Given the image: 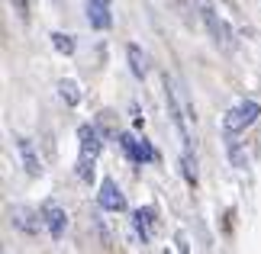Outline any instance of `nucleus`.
I'll return each instance as SVG.
<instances>
[{"instance_id":"nucleus-1","label":"nucleus","mask_w":261,"mask_h":254,"mask_svg":"<svg viewBox=\"0 0 261 254\" xmlns=\"http://www.w3.org/2000/svg\"><path fill=\"white\" fill-rule=\"evenodd\" d=\"M194 7H197V16H200V23L206 26V33L210 39L223 48V52H232L236 48V36H232V29H229V23L223 16L216 13V7H213V0H194Z\"/></svg>"},{"instance_id":"nucleus-2","label":"nucleus","mask_w":261,"mask_h":254,"mask_svg":"<svg viewBox=\"0 0 261 254\" xmlns=\"http://www.w3.org/2000/svg\"><path fill=\"white\" fill-rule=\"evenodd\" d=\"M258 116H261V106L255 103V100H242V103H236V106L226 113L223 129H226V132H236V135H239V132H245Z\"/></svg>"},{"instance_id":"nucleus-3","label":"nucleus","mask_w":261,"mask_h":254,"mask_svg":"<svg viewBox=\"0 0 261 254\" xmlns=\"http://www.w3.org/2000/svg\"><path fill=\"white\" fill-rule=\"evenodd\" d=\"M97 203H100V209H103V212H123L126 209V196H123V190H119V184H116L113 177H107L103 184H100Z\"/></svg>"},{"instance_id":"nucleus-4","label":"nucleus","mask_w":261,"mask_h":254,"mask_svg":"<svg viewBox=\"0 0 261 254\" xmlns=\"http://www.w3.org/2000/svg\"><path fill=\"white\" fill-rule=\"evenodd\" d=\"M119 148H123L126 155H129V161H136V164H148V161H155L152 145H148L145 138L129 135V132H123V135H119Z\"/></svg>"},{"instance_id":"nucleus-5","label":"nucleus","mask_w":261,"mask_h":254,"mask_svg":"<svg viewBox=\"0 0 261 254\" xmlns=\"http://www.w3.org/2000/svg\"><path fill=\"white\" fill-rule=\"evenodd\" d=\"M42 222H45L48 235L58 241L65 235V229H68V212L62 206H55V203H45V206H42Z\"/></svg>"},{"instance_id":"nucleus-6","label":"nucleus","mask_w":261,"mask_h":254,"mask_svg":"<svg viewBox=\"0 0 261 254\" xmlns=\"http://www.w3.org/2000/svg\"><path fill=\"white\" fill-rule=\"evenodd\" d=\"M16 151H19V161H23V171H26L29 177H39V174H42V161H39L36 148H33V142L19 135V138H16Z\"/></svg>"},{"instance_id":"nucleus-7","label":"nucleus","mask_w":261,"mask_h":254,"mask_svg":"<svg viewBox=\"0 0 261 254\" xmlns=\"http://www.w3.org/2000/svg\"><path fill=\"white\" fill-rule=\"evenodd\" d=\"M87 23L94 29H110V23H113L110 0H87Z\"/></svg>"},{"instance_id":"nucleus-8","label":"nucleus","mask_w":261,"mask_h":254,"mask_svg":"<svg viewBox=\"0 0 261 254\" xmlns=\"http://www.w3.org/2000/svg\"><path fill=\"white\" fill-rule=\"evenodd\" d=\"M10 219H13V225L19 229V232H29V235H33V232H39V225H42V222H33V219H42V212H36L33 209H26V206H13L10 209Z\"/></svg>"},{"instance_id":"nucleus-9","label":"nucleus","mask_w":261,"mask_h":254,"mask_svg":"<svg viewBox=\"0 0 261 254\" xmlns=\"http://www.w3.org/2000/svg\"><path fill=\"white\" fill-rule=\"evenodd\" d=\"M77 138H81V155L97 158L100 148H103V142H100V132H97L94 126H81V129H77Z\"/></svg>"},{"instance_id":"nucleus-10","label":"nucleus","mask_w":261,"mask_h":254,"mask_svg":"<svg viewBox=\"0 0 261 254\" xmlns=\"http://www.w3.org/2000/svg\"><path fill=\"white\" fill-rule=\"evenodd\" d=\"M226 151H229V161H232L236 171H245L248 167V155H245L242 142L236 138V132H226Z\"/></svg>"},{"instance_id":"nucleus-11","label":"nucleus","mask_w":261,"mask_h":254,"mask_svg":"<svg viewBox=\"0 0 261 254\" xmlns=\"http://www.w3.org/2000/svg\"><path fill=\"white\" fill-rule=\"evenodd\" d=\"M152 216H155V209H139L133 216V229H136V235L142 238V245L152 241Z\"/></svg>"},{"instance_id":"nucleus-12","label":"nucleus","mask_w":261,"mask_h":254,"mask_svg":"<svg viewBox=\"0 0 261 254\" xmlns=\"http://www.w3.org/2000/svg\"><path fill=\"white\" fill-rule=\"evenodd\" d=\"M126 58H129V71H133V74L142 80L145 74H148V62H145V52L142 48H139L136 42L133 45H126Z\"/></svg>"},{"instance_id":"nucleus-13","label":"nucleus","mask_w":261,"mask_h":254,"mask_svg":"<svg viewBox=\"0 0 261 254\" xmlns=\"http://www.w3.org/2000/svg\"><path fill=\"white\" fill-rule=\"evenodd\" d=\"M58 97H62L68 106H77V103H81V90H77L74 80H58Z\"/></svg>"},{"instance_id":"nucleus-14","label":"nucleus","mask_w":261,"mask_h":254,"mask_svg":"<svg viewBox=\"0 0 261 254\" xmlns=\"http://www.w3.org/2000/svg\"><path fill=\"white\" fill-rule=\"evenodd\" d=\"M180 171H184L187 184L197 187V158H194V151H180Z\"/></svg>"},{"instance_id":"nucleus-15","label":"nucleus","mask_w":261,"mask_h":254,"mask_svg":"<svg viewBox=\"0 0 261 254\" xmlns=\"http://www.w3.org/2000/svg\"><path fill=\"white\" fill-rule=\"evenodd\" d=\"M52 45H55V52H62V55L74 52V39L65 36V33H52Z\"/></svg>"},{"instance_id":"nucleus-16","label":"nucleus","mask_w":261,"mask_h":254,"mask_svg":"<svg viewBox=\"0 0 261 254\" xmlns=\"http://www.w3.org/2000/svg\"><path fill=\"white\" fill-rule=\"evenodd\" d=\"M94 161L97 158L81 155V161H77V177H81V180H94Z\"/></svg>"},{"instance_id":"nucleus-17","label":"nucleus","mask_w":261,"mask_h":254,"mask_svg":"<svg viewBox=\"0 0 261 254\" xmlns=\"http://www.w3.org/2000/svg\"><path fill=\"white\" fill-rule=\"evenodd\" d=\"M10 4H13L19 19H29V0H10Z\"/></svg>"},{"instance_id":"nucleus-18","label":"nucleus","mask_w":261,"mask_h":254,"mask_svg":"<svg viewBox=\"0 0 261 254\" xmlns=\"http://www.w3.org/2000/svg\"><path fill=\"white\" fill-rule=\"evenodd\" d=\"M168 4H171L177 13H187V10H184V0H168Z\"/></svg>"}]
</instances>
